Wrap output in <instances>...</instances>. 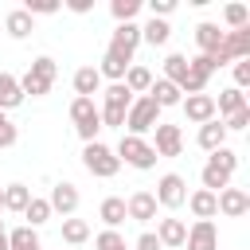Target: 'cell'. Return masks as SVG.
<instances>
[{
	"instance_id": "1",
	"label": "cell",
	"mask_w": 250,
	"mask_h": 250,
	"mask_svg": "<svg viewBox=\"0 0 250 250\" xmlns=\"http://www.w3.org/2000/svg\"><path fill=\"white\" fill-rule=\"evenodd\" d=\"M234 168H238V152H234L230 145H223V148L207 152V164H203L199 180H203V188H207V191H215V195H219L223 188H230Z\"/></svg>"
},
{
	"instance_id": "2",
	"label": "cell",
	"mask_w": 250,
	"mask_h": 250,
	"mask_svg": "<svg viewBox=\"0 0 250 250\" xmlns=\"http://www.w3.org/2000/svg\"><path fill=\"white\" fill-rule=\"evenodd\" d=\"M129 105H133V94L125 90V82H109V86L102 90V105H98V113H102V129H121Z\"/></svg>"
},
{
	"instance_id": "3",
	"label": "cell",
	"mask_w": 250,
	"mask_h": 250,
	"mask_svg": "<svg viewBox=\"0 0 250 250\" xmlns=\"http://www.w3.org/2000/svg\"><path fill=\"white\" fill-rule=\"evenodd\" d=\"M160 113H164V109H160L148 94H137L133 105H129V113H125L121 133H129V137H145V133H152V129L160 125Z\"/></svg>"
},
{
	"instance_id": "4",
	"label": "cell",
	"mask_w": 250,
	"mask_h": 250,
	"mask_svg": "<svg viewBox=\"0 0 250 250\" xmlns=\"http://www.w3.org/2000/svg\"><path fill=\"white\" fill-rule=\"evenodd\" d=\"M55 74H59V62L51 59V55H39L31 66H27V74L20 78V90H23V98L31 94V98H43V94H51V86H55Z\"/></svg>"
},
{
	"instance_id": "5",
	"label": "cell",
	"mask_w": 250,
	"mask_h": 250,
	"mask_svg": "<svg viewBox=\"0 0 250 250\" xmlns=\"http://www.w3.org/2000/svg\"><path fill=\"white\" fill-rule=\"evenodd\" d=\"M113 156H117L121 164L137 168V172H148V168H156V152H152L148 137H129V133H121V141H117Z\"/></svg>"
},
{
	"instance_id": "6",
	"label": "cell",
	"mask_w": 250,
	"mask_h": 250,
	"mask_svg": "<svg viewBox=\"0 0 250 250\" xmlns=\"http://www.w3.org/2000/svg\"><path fill=\"white\" fill-rule=\"evenodd\" d=\"M82 168H86L90 176H98V180H113V176L121 172V160L113 156V148H109V145L90 141V145L82 148Z\"/></svg>"
},
{
	"instance_id": "7",
	"label": "cell",
	"mask_w": 250,
	"mask_h": 250,
	"mask_svg": "<svg viewBox=\"0 0 250 250\" xmlns=\"http://www.w3.org/2000/svg\"><path fill=\"white\" fill-rule=\"evenodd\" d=\"M137 47H141V23L133 20V23H117V27H113L105 55H109V59H117V62H125V66H133Z\"/></svg>"
},
{
	"instance_id": "8",
	"label": "cell",
	"mask_w": 250,
	"mask_h": 250,
	"mask_svg": "<svg viewBox=\"0 0 250 250\" xmlns=\"http://www.w3.org/2000/svg\"><path fill=\"white\" fill-rule=\"evenodd\" d=\"M152 199H156V207H164V211H176V207H184V203H188V180H184L180 172H164V176L156 180V191H152Z\"/></svg>"
},
{
	"instance_id": "9",
	"label": "cell",
	"mask_w": 250,
	"mask_h": 250,
	"mask_svg": "<svg viewBox=\"0 0 250 250\" xmlns=\"http://www.w3.org/2000/svg\"><path fill=\"white\" fill-rule=\"evenodd\" d=\"M211 74H215L211 59H207V55H191V59H188V78H184L180 94H188V98H191V94H207Z\"/></svg>"
},
{
	"instance_id": "10",
	"label": "cell",
	"mask_w": 250,
	"mask_h": 250,
	"mask_svg": "<svg viewBox=\"0 0 250 250\" xmlns=\"http://www.w3.org/2000/svg\"><path fill=\"white\" fill-rule=\"evenodd\" d=\"M152 152H156V160L160 156H180L184 152V133H180V125H168V121H160L156 129H152Z\"/></svg>"
},
{
	"instance_id": "11",
	"label": "cell",
	"mask_w": 250,
	"mask_h": 250,
	"mask_svg": "<svg viewBox=\"0 0 250 250\" xmlns=\"http://www.w3.org/2000/svg\"><path fill=\"white\" fill-rule=\"evenodd\" d=\"M47 203H51V215H62V219H70V215L78 211V188H74L70 180H62V184H55V188H51Z\"/></svg>"
},
{
	"instance_id": "12",
	"label": "cell",
	"mask_w": 250,
	"mask_h": 250,
	"mask_svg": "<svg viewBox=\"0 0 250 250\" xmlns=\"http://www.w3.org/2000/svg\"><path fill=\"white\" fill-rule=\"evenodd\" d=\"M184 246H188V250H219V230H215V223H211V219H195V223L188 227Z\"/></svg>"
},
{
	"instance_id": "13",
	"label": "cell",
	"mask_w": 250,
	"mask_h": 250,
	"mask_svg": "<svg viewBox=\"0 0 250 250\" xmlns=\"http://www.w3.org/2000/svg\"><path fill=\"white\" fill-rule=\"evenodd\" d=\"M180 109H184V117H188L191 125H207V121H215V98H211V94H191V98L180 102Z\"/></svg>"
},
{
	"instance_id": "14",
	"label": "cell",
	"mask_w": 250,
	"mask_h": 250,
	"mask_svg": "<svg viewBox=\"0 0 250 250\" xmlns=\"http://www.w3.org/2000/svg\"><path fill=\"white\" fill-rule=\"evenodd\" d=\"M215 203H219V215H227V219H242V215L250 211L246 188H223V191L215 195Z\"/></svg>"
},
{
	"instance_id": "15",
	"label": "cell",
	"mask_w": 250,
	"mask_h": 250,
	"mask_svg": "<svg viewBox=\"0 0 250 250\" xmlns=\"http://www.w3.org/2000/svg\"><path fill=\"white\" fill-rule=\"evenodd\" d=\"M156 242H160V250H180L184 246V238H188V223L184 219H156Z\"/></svg>"
},
{
	"instance_id": "16",
	"label": "cell",
	"mask_w": 250,
	"mask_h": 250,
	"mask_svg": "<svg viewBox=\"0 0 250 250\" xmlns=\"http://www.w3.org/2000/svg\"><path fill=\"white\" fill-rule=\"evenodd\" d=\"M125 219H133V223H152V219H156V199H152V191H133V195L125 199Z\"/></svg>"
},
{
	"instance_id": "17",
	"label": "cell",
	"mask_w": 250,
	"mask_h": 250,
	"mask_svg": "<svg viewBox=\"0 0 250 250\" xmlns=\"http://www.w3.org/2000/svg\"><path fill=\"white\" fill-rule=\"evenodd\" d=\"M188 211H191L195 219H215V215H219L215 191H207V188H195V191H188Z\"/></svg>"
},
{
	"instance_id": "18",
	"label": "cell",
	"mask_w": 250,
	"mask_h": 250,
	"mask_svg": "<svg viewBox=\"0 0 250 250\" xmlns=\"http://www.w3.org/2000/svg\"><path fill=\"white\" fill-rule=\"evenodd\" d=\"M16 105H23L20 78H16V74H8V70H0V113H8V109H16Z\"/></svg>"
},
{
	"instance_id": "19",
	"label": "cell",
	"mask_w": 250,
	"mask_h": 250,
	"mask_svg": "<svg viewBox=\"0 0 250 250\" xmlns=\"http://www.w3.org/2000/svg\"><path fill=\"white\" fill-rule=\"evenodd\" d=\"M0 27H4V31L12 35V39H27V35L35 31V20H31V16L23 12V8H12V12L4 16V23H0Z\"/></svg>"
},
{
	"instance_id": "20",
	"label": "cell",
	"mask_w": 250,
	"mask_h": 250,
	"mask_svg": "<svg viewBox=\"0 0 250 250\" xmlns=\"http://www.w3.org/2000/svg\"><path fill=\"white\" fill-rule=\"evenodd\" d=\"M195 47H199V55L219 51V47H223V31H219V23H211V20L195 23Z\"/></svg>"
},
{
	"instance_id": "21",
	"label": "cell",
	"mask_w": 250,
	"mask_h": 250,
	"mask_svg": "<svg viewBox=\"0 0 250 250\" xmlns=\"http://www.w3.org/2000/svg\"><path fill=\"white\" fill-rule=\"evenodd\" d=\"M74 94H78V98L102 94V74H98V66H78V70H74Z\"/></svg>"
},
{
	"instance_id": "22",
	"label": "cell",
	"mask_w": 250,
	"mask_h": 250,
	"mask_svg": "<svg viewBox=\"0 0 250 250\" xmlns=\"http://www.w3.org/2000/svg\"><path fill=\"white\" fill-rule=\"evenodd\" d=\"M195 141H199V148H203V152H215V148H223V145H227V129H223V121L215 117V121L199 125Z\"/></svg>"
},
{
	"instance_id": "23",
	"label": "cell",
	"mask_w": 250,
	"mask_h": 250,
	"mask_svg": "<svg viewBox=\"0 0 250 250\" xmlns=\"http://www.w3.org/2000/svg\"><path fill=\"white\" fill-rule=\"evenodd\" d=\"M98 219L105 223V230H117V227L125 223V199H121V195H105L102 207H98Z\"/></svg>"
},
{
	"instance_id": "24",
	"label": "cell",
	"mask_w": 250,
	"mask_h": 250,
	"mask_svg": "<svg viewBox=\"0 0 250 250\" xmlns=\"http://www.w3.org/2000/svg\"><path fill=\"white\" fill-rule=\"evenodd\" d=\"M172 39V27H168V20H145L141 23V43H148V47H164Z\"/></svg>"
},
{
	"instance_id": "25",
	"label": "cell",
	"mask_w": 250,
	"mask_h": 250,
	"mask_svg": "<svg viewBox=\"0 0 250 250\" xmlns=\"http://www.w3.org/2000/svg\"><path fill=\"white\" fill-rule=\"evenodd\" d=\"M148 98L160 105V109H168V105H180L184 102V94L168 82V78H152V86H148Z\"/></svg>"
},
{
	"instance_id": "26",
	"label": "cell",
	"mask_w": 250,
	"mask_h": 250,
	"mask_svg": "<svg viewBox=\"0 0 250 250\" xmlns=\"http://www.w3.org/2000/svg\"><path fill=\"white\" fill-rule=\"evenodd\" d=\"M121 82H125V90H129L133 98H137V94H148V86H152V70H148V66H141V62H133V66L125 70V78H121Z\"/></svg>"
},
{
	"instance_id": "27",
	"label": "cell",
	"mask_w": 250,
	"mask_h": 250,
	"mask_svg": "<svg viewBox=\"0 0 250 250\" xmlns=\"http://www.w3.org/2000/svg\"><path fill=\"white\" fill-rule=\"evenodd\" d=\"M242 105H246V94H242V90H234V86H227V90H223V94L215 98V117L223 121V117H230V113H238Z\"/></svg>"
},
{
	"instance_id": "28",
	"label": "cell",
	"mask_w": 250,
	"mask_h": 250,
	"mask_svg": "<svg viewBox=\"0 0 250 250\" xmlns=\"http://www.w3.org/2000/svg\"><path fill=\"white\" fill-rule=\"evenodd\" d=\"M8 250H43V242H39V230L35 227H16V230H8Z\"/></svg>"
},
{
	"instance_id": "29",
	"label": "cell",
	"mask_w": 250,
	"mask_h": 250,
	"mask_svg": "<svg viewBox=\"0 0 250 250\" xmlns=\"http://www.w3.org/2000/svg\"><path fill=\"white\" fill-rule=\"evenodd\" d=\"M27 203H31V188H27V184H8V188H4V211L23 215Z\"/></svg>"
},
{
	"instance_id": "30",
	"label": "cell",
	"mask_w": 250,
	"mask_h": 250,
	"mask_svg": "<svg viewBox=\"0 0 250 250\" xmlns=\"http://www.w3.org/2000/svg\"><path fill=\"white\" fill-rule=\"evenodd\" d=\"M160 78H168V82L180 90L184 78H188V55H176V51H172V55L164 59V74H160Z\"/></svg>"
},
{
	"instance_id": "31",
	"label": "cell",
	"mask_w": 250,
	"mask_h": 250,
	"mask_svg": "<svg viewBox=\"0 0 250 250\" xmlns=\"http://www.w3.org/2000/svg\"><path fill=\"white\" fill-rule=\"evenodd\" d=\"M86 238H90V223L86 219H74V215L62 219V242L66 246H82Z\"/></svg>"
},
{
	"instance_id": "32",
	"label": "cell",
	"mask_w": 250,
	"mask_h": 250,
	"mask_svg": "<svg viewBox=\"0 0 250 250\" xmlns=\"http://www.w3.org/2000/svg\"><path fill=\"white\" fill-rule=\"evenodd\" d=\"M23 219H27V227H35V230H39V227L51 219V203H47L43 195H31V203L23 207Z\"/></svg>"
},
{
	"instance_id": "33",
	"label": "cell",
	"mask_w": 250,
	"mask_h": 250,
	"mask_svg": "<svg viewBox=\"0 0 250 250\" xmlns=\"http://www.w3.org/2000/svg\"><path fill=\"white\" fill-rule=\"evenodd\" d=\"M137 12H141V0H109V16L117 23H133Z\"/></svg>"
},
{
	"instance_id": "34",
	"label": "cell",
	"mask_w": 250,
	"mask_h": 250,
	"mask_svg": "<svg viewBox=\"0 0 250 250\" xmlns=\"http://www.w3.org/2000/svg\"><path fill=\"white\" fill-rule=\"evenodd\" d=\"M223 23H227L230 31L250 27V8H246V4H227V8H223Z\"/></svg>"
},
{
	"instance_id": "35",
	"label": "cell",
	"mask_w": 250,
	"mask_h": 250,
	"mask_svg": "<svg viewBox=\"0 0 250 250\" xmlns=\"http://www.w3.org/2000/svg\"><path fill=\"white\" fill-rule=\"evenodd\" d=\"M74 133L82 137V145H90V141H98V137H102V113H94V117H86V121H78V125H74Z\"/></svg>"
},
{
	"instance_id": "36",
	"label": "cell",
	"mask_w": 250,
	"mask_h": 250,
	"mask_svg": "<svg viewBox=\"0 0 250 250\" xmlns=\"http://www.w3.org/2000/svg\"><path fill=\"white\" fill-rule=\"evenodd\" d=\"M94 113H98V102H94V98H74V102H70V121H74V125L86 121V117H94Z\"/></svg>"
},
{
	"instance_id": "37",
	"label": "cell",
	"mask_w": 250,
	"mask_h": 250,
	"mask_svg": "<svg viewBox=\"0 0 250 250\" xmlns=\"http://www.w3.org/2000/svg\"><path fill=\"white\" fill-rule=\"evenodd\" d=\"M94 250H125V234L121 230H102V234H94Z\"/></svg>"
},
{
	"instance_id": "38",
	"label": "cell",
	"mask_w": 250,
	"mask_h": 250,
	"mask_svg": "<svg viewBox=\"0 0 250 250\" xmlns=\"http://www.w3.org/2000/svg\"><path fill=\"white\" fill-rule=\"evenodd\" d=\"M246 125H250V105H242L238 113H230V117H223V129H227V133H242Z\"/></svg>"
},
{
	"instance_id": "39",
	"label": "cell",
	"mask_w": 250,
	"mask_h": 250,
	"mask_svg": "<svg viewBox=\"0 0 250 250\" xmlns=\"http://www.w3.org/2000/svg\"><path fill=\"white\" fill-rule=\"evenodd\" d=\"M23 12H27L31 20H35V16H55V12H59V4H55V0H27V4H23Z\"/></svg>"
},
{
	"instance_id": "40",
	"label": "cell",
	"mask_w": 250,
	"mask_h": 250,
	"mask_svg": "<svg viewBox=\"0 0 250 250\" xmlns=\"http://www.w3.org/2000/svg\"><path fill=\"white\" fill-rule=\"evenodd\" d=\"M176 12V0H148V16L152 20H168Z\"/></svg>"
},
{
	"instance_id": "41",
	"label": "cell",
	"mask_w": 250,
	"mask_h": 250,
	"mask_svg": "<svg viewBox=\"0 0 250 250\" xmlns=\"http://www.w3.org/2000/svg\"><path fill=\"white\" fill-rule=\"evenodd\" d=\"M230 66H234V90H246L250 86V59H238Z\"/></svg>"
},
{
	"instance_id": "42",
	"label": "cell",
	"mask_w": 250,
	"mask_h": 250,
	"mask_svg": "<svg viewBox=\"0 0 250 250\" xmlns=\"http://www.w3.org/2000/svg\"><path fill=\"white\" fill-rule=\"evenodd\" d=\"M16 141H20V129L12 121H0V148H12Z\"/></svg>"
},
{
	"instance_id": "43",
	"label": "cell",
	"mask_w": 250,
	"mask_h": 250,
	"mask_svg": "<svg viewBox=\"0 0 250 250\" xmlns=\"http://www.w3.org/2000/svg\"><path fill=\"white\" fill-rule=\"evenodd\" d=\"M133 250H160V242H156V234H152V230H145V234L137 238V246H133Z\"/></svg>"
},
{
	"instance_id": "44",
	"label": "cell",
	"mask_w": 250,
	"mask_h": 250,
	"mask_svg": "<svg viewBox=\"0 0 250 250\" xmlns=\"http://www.w3.org/2000/svg\"><path fill=\"white\" fill-rule=\"evenodd\" d=\"M66 8H70V12H78V16H86V12H90V0H70Z\"/></svg>"
},
{
	"instance_id": "45",
	"label": "cell",
	"mask_w": 250,
	"mask_h": 250,
	"mask_svg": "<svg viewBox=\"0 0 250 250\" xmlns=\"http://www.w3.org/2000/svg\"><path fill=\"white\" fill-rule=\"evenodd\" d=\"M0 250H8V230H4V219H0Z\"/></svg>"
},
{
	"instance_id": "46",
	"label": "cell",
	"mask_w": 250,
	"mask_h": 250,
	"mask_svg": "<svg viewBox=\"0 0 250 250\" xmlns=\"http://www.w3.org/2000/svg\"><path fill=\"white\" fill-rule=\"evenodd\" d=\"M0 211H4V188H0Z\"/></svg>"
},
{
	"instance_id": "47",
	"label": "cell",
	"mask_w": 250,
	"mask_h": 250,
	"mask_svg": "<svg viewBox=\"0 0 250 250\" xmlns=\"http://www.w3.org/2000/svg\"><path fill=\"white\" fill-rule=\"evenodd\" d=\"M0 121H8V113H0Z\"/></svg>"
},
{
	"instance_id": "48",
	"label": "cell",
	"mask_w": 250,
	"mask_h": 250,
	"mask_svg": "<svg viewBox=\"0 0 250 250\" xmlns=\"http://www.w3.org/2000/svg\"><path fill=\"white\" fill-rule=\"evenodd\" d=\"M125 250H129V246H125Z\"/></svg>"
},
{
	"instance_id": "49",
	"label": "cell",
	"mask_w": 250,
	"mask_h": 250,
	"mask_svg": "<svg viewBox=\"0 0 250 250\" xmlns=\"http://www.w3.org/2000/svg\"><path fill=\"white\" fill-rule=\"evenodd\" d=\"M0 31H4V27H0Z\"/></svg>"
}]
</instances>
